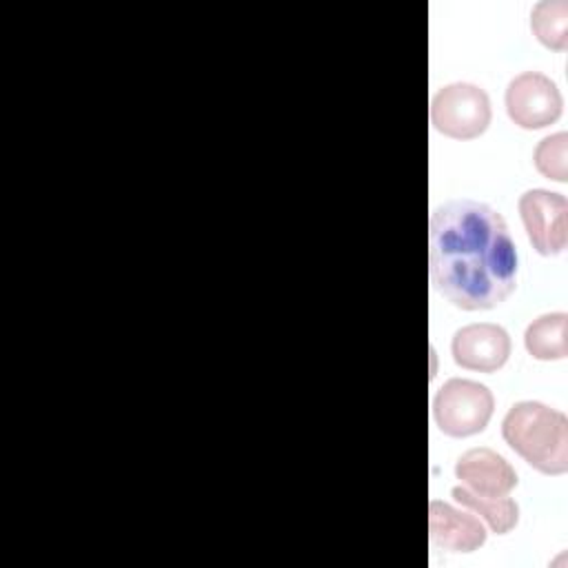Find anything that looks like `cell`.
<instances>
[{"label":"cell","mask_w":568,"mask_h":568,"mask_svg":"<svg viewBox=\"0 0 568 568\" xmlns=\"http://www.w3.org/2000/svg\"><path fill=\"white\" fill-rule=\"evenodd\" d=\"M504 442L544 475L568 470V419L541 402H517L501 422Z\"/></svg>","instance_id":"7a4b0ae2"},{"label":"cell","mask_w":568,"mask_h":568,"mask_svg":"<svg viewBox=\"0 0 568 568\" xmlns=\"http://www.w3.org/2000/svg\"><path fill=\"white\" fill-rule=\"evenodd\" d=\"M490 98L470 82H453L442 87L430 100V124L446 138L473 140L490 124Z\"/></svg>","instance_id":"277c9868"},{"label":"cell","mask_w":568,"mask_h":568,"mask_svg":"<svg viewBox=\"0 0 568 568\" xmlns=\"http://www.w3.org/2000/svg\"><path fill=\"white\" fill-rule=\"evenodd\" d=\"M433 286L462 311H488L517 286L519 257L506 220L488 204L455 200L428 224Z\"/></svg>","instance_id":"6da1fadb"},{"label":"cell","mask_w":568,"mask_h":568,"mask_svg":"<svg viewBox=\"0 0 568 568\" xmlns=\"http://www.w3.org/2000/svg\"><path fill=\"white\" fill-rule=\"evenodd\" d=\"M535 169L555 182H566L568 178V135L564 131L544 138L532 155Z\"/></svg>","instance_id":"4fadbf2b"},{"label":"cell","mask_w":568,"mask_h":568,"mask_svg":"<svg viewBox=\"0 0 568 568\" xmlns=\"http://www.w3.org/2000/svg\"><path fill=\"white\" fill-rule=\"evenodd\" d=\"M455 477L464 488L486 497L508 495L517 486L515 468L490 448H470L462 453L455 462Z\"/></svg>","instance_id":"9c48e42d"},{"label":"cell","mask_w":568,"mask_h":568,"mask_svg":"<svg viewBox=\"0 0 568 568\" xmlns=\"http://www.w3.org/2000/svg\"><path fill=\"white\" fill-rule=\"evenodd\" d=\"M568 315L566 313H546L532 320L524 333V346L528 355L541 362L564 359L568 353Z\"/></svg>","instance_id":"30bf717a"},{"label":"cell","mask_w":568,"mask_h":568,"mask_svg":"<svg viewBox=\"0 0 568 568\" xmlns=\"http://www.w3.org/2000/svg\"><path fill=\"white\" fill-rule=\"evenodd\" d=\"M504 102L508 118L521 129H544L557 122L564 109L557 84L537 71H524L513 78Z\"/></svg>","instance_id":"5b68a950"},{"label":"cell","mask_w":568,"mask_h":568,"mask_svg":"<svg viewBox=\"0 0 568 568\" xmlns=\"http://www.w3.org/2000/svg\"><path fill=\"white\" fill-rule=\"evenodd\" d=\"M530 29L535 38L555 51L568 47V2L566 0H541L530 13Z\"/></svg>","instance_id":"7c38bea8"},{"label":"cell","mask_w":568,"mask_h":568,"mask_svg":"<svg viewBox=\"0 0 568 568\" xmlns=\"http://www.w3.org/2000/svg\"><path fill=\"white\" fill-rule=\"evenodd\" d=\"M519 215L532 248L541 255H559L568 242V202L561 193L530 189L519 197Z\"/></svg>","instance_id":"8992f818"},{"label":"cell","mask_w":568,"mask_h":568,"mask_svg":"<svg viewBox=\"0 0 568 568\" xmlns=\"http://www.w3.org/2000/svg\"><path fill=\"white\" fill-rule=\"evenodd\" d=\"M495 410V397L488 386L453 377L442 384L433 399V419L448 437H470L481 433Z\"/></svg>","instance_id":"3957f363"},{"label":"cell","mask_w":568,"mask_h":568,"mask_svg":"<svg viewBox=\"0 0 568 568\" xmlns=\"http://www.w3.org/2000/svg\"><path fill=\"white\" fill-rule=\"evenodd\" d=\"M453 499L457 504H462L464 508L473 510L477 517H481L488 528L497 535H506L510 532L517 521H519V506L515 499H510L508 495H499V497H486V495H477L464 486L453 488Z\"/></svg>","instance_id":"8fae6325"},{"label":"cell","mask_w":568,"mask_h":568,"mask_svg":"<svg viewBox=\"0 0 568 568\" xmlns=\"http://www.w3.org/2000/svg\"><path fill=\"white\" fill-rule=\"evenodd\" d=\"M450 353L455 364L466 371L495 373L510 357V335L499 324H468L453 335Z\"/></svg>","instance_id":"52a82bcc"},{"label":"cell","mask_w":568,"mask_h":568,"mask_svg":"<svg viewBox=\"0 0 568 568\" xmlns=\"http://www.w3.org/2000/svg\"><path fill=\"white\" fill-rule=\"evenodd\" d=\"M428 537L435 548L446 552H473L486 541V528L475 513L433 499L428 504Z\"/></svg>","instance_id":"ba28073f"}]
</instances>
